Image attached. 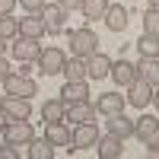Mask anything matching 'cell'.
<instances>
[{
    "instance_id": "6da1fadb",
    "label": "cell",
    "mask_w": 159,
    "mask_h": 159,
    "mask_svg": "<svg viewBox=\"0 0 159 159\" xmlns=\"http://www.w3.org/2000/svg\"><path fill=\"white\" fill-rule=\"evenodd\" d=\"M130 137H137L143 147H147V153L156 156L159 153V118L156 115H140L134 121V134Z\"/></svg>"
},
{
    "instance_id": "7a4b0ae2",
    "label": "cell",
    "mask_w": 159,
    "mask_h": 159,
    "mask_svg": "<svg viewBox=\"0 0 159 159\" xmlns=\"http://www.w3.org/2000/svg\"><path fill=\"white\" fill-rule=\"evenodd\" d=\"M92 51H99V38L89 25H80L70 32V54L73 57H89Z\"/></svg>"
},
{
    "instance_id": "3957f363",
    "label": "cell",
    "mask_w": 159,
    "mask_h": 159,
    "mask_svg": "<svg viewBox=\"0 0 159 159\" xmlns=\"http://www.w3.org/2000/svg\"><path fill=\"white\" fill-rule=\"evenodd\" d=\"M38 16H42L48 35H61L64 29H67V16H70V13L64 10L61 3H48V0H45V7L38 10Z\"/></svg>"
},
{
    "instance_id": "277c9868",
    "label": "cell",
    "mask_w": 159,
    "mask_h": 159,
    "mask_svg": "<svg viewBox=\"0 0 159 159\" xmlns=\"http://www.w3.org/2000/svg\"><path fill=\"white\" fill-rule=\"evenodd\" d=\"M0 86H3V92H7V96H22V99L38 96L35 80H32V76H25V73H16V70H10V73H7V80H3Z\"/></svg>"
},
{
    "instance_id": "5b68a950",
    "label": "cell",
    "mask_w": 159,
    "mask_h": 159,
    "mask_svg": "<svg viewBox=\"0 0 159 159\" xmlns=\"http://www.w3.org/2000/svg\"><path fill=\"white\" fill-rule=\"evenodd\" d=\"M124 89H127L124 99H127V105H134V108H147V105L153 102V96H156V86H150L143 76H134Z\"/></svg>"
},
{
    "instance_id": "8992f818",
    "label": "cell",
    "mask_w": 159,
    "mask_h": 159,
    "mask_svg": "<svg viewBox=\"0 0 159 159\" xmlns=\"http://www.w3.org/2000/svg\"><path fill=\"white\" fill-rule=\"evenodd\" d=\"M96 140H99L96 121L73 124V130H70V147H67V150H89V147H96Z\"/></svg>"
},
{
    "instance_id": "52a82bcc",
    "label": "cell",
    "mask_w": 159,
    "mask_h": 159,
    "mask_svg": "<svg viewBox=\"0 0 159 159\" xmlns=\"http://www.w3.org/2000/svg\"><path fill=\"white\" fill-rule=\"evenodd\" d=\"M38 70H42L45 76H57L64 70V61H67V54H64L61 48H42L38 51Z\"/></svg>"
},
{
    "instance_id": "ba28073f",
    "label": "cell",
    "mask_w": 159,
    "mask_h": 159,
    "mask_svg": "<svg viewBox=\"0 0 159 159\" xmlns=\"http://www.w3.org/2000/svg\"><path fill=\"white\" fill-rule=\"evenodd\" d=\"M0 108L10 121H25V118H32V99H22V96H3L0 102Z\"/></svg>"
},
{
    "instance_id": "9c48e42d",
    "label": "cell",
    "mask_w": 159,
    "mask_h": 159,
    "mask_svg": "<svg viewBox=\"0 0 159 159\" xmlns=\"http://www.w3.org/2000/svg\"><path fill=\"white\" fill-rule=\"evenodd\" d=\"M0 134H3V140L16 143V147H25V143L35 137V127H32L29 118H25V121H7V127L0 130Z\"/></svg>"
},
{
    "instance_id": "30bf717a",
    "label": "cell",
    "mask_w": 159,
    "mask_h": 159,
    "mask_svg": "<svg viewBox=\"0 0 159 159\" xmlns=\"http://www.w3.org/2000/svg\"><path fill=\"white\" fill-rule=\"evenodd\" d=\"M10 51H13V57H16L19 64H29V61H35V57H38L42 45H38V38L16 35V38H13V45H10Z\"/></svg>"
},
{
    "instance_id": "8fae6325",
    "label": "cell",
    "mask_w": 159,
    "mask_h": 159,
    "mask_svg": "<svg viewBox=\"0 0 159 159\" xmlns=\"http://www.w3.org/2000/svg\"><path fill=\"white\" fill-rule=\"evenodd\" d=\"M64 121H73V124H83V121H96V105H92L89 99L83 102H70V105H64Z\"/></svg>"
},
{
    "instance_id": "7c38bea8",
    "label": "cell",
    "mask_w": 159,
    "mask_h": 159,
    "mask_svg": "<svg viewBox=\"0 0 159 159\" xmlns=\"http://www.w3.org/2000/svg\"><path fill=\"white\" fill-rule=\"evenodd\" d=\"M57 99H61L64 105H70V102H83V99H89V83H86V80H64Z\"/></svg>"
},
{
    "instance_id": "4fadbf2b",
    "label": "cell",
    "mask_w": 159,
    "mask_h": 159,
    "mask_svg": "<svg viewBox=\"0 0 159 159\" xmlns=\"http://www.w3.org/2000/svg\"><path fill=\"white\" fill-rule=\"evenodd\" d=\"M83 61H86V80H105L108 70H111V57L102 54V51H92V54L83 57Z\"/></svg>"
},
{
    "instance_id": "5bb4252c",
    "label": "cell",
    "mask_w": 159,
    "mask_h": 159,
    "mask_svg": "<svg viewBox=\"0 0 159 159\" xmlns=\"http://www.w3.org/2000/svg\"><path fill=\"white\" fill-rule=\"evenodd\" d=\"M96 153H99L102 159H121V153H124V140L115 137V134H99V140H96Z\"/></svg>"
},
{
    "instance_id": "9a60e30c",
    "label": "cell",
    "mask_w": 159,
    "mask_h": 159,
    "mask_svg": "<svg viewBox=\"0 0 159 159\" xmlns=\"http://www.w3.org/2000/svg\"><path fill=\"white\" fill-rule=\"evenodd\" d=\"M127 108V99L121 96V92H102V96L96 99V111L99 115H118V111H124Z\"/></svg>"
},
{
    "instance_id": "2e32d148",
    "label": "cell",
    "mask_w": 159,
    "mask_h": 159,
    "mask_svg": "<svg viewBox=\"0 0 159 159\" xmlns=\"http://www.w3.org/2000/svg\"><path fill=\"white\" fill-rule=\"evenodd\" d=\"M45 140L51 147H70V127L67 121H48L45 124Z\"/></svg>"
},
{
    "instance_id": "e0dca14e",
    "label": "cell",
    "mask_w": 159,
    "mask_h": 159,
    "mask_svg": "<svg viewBox=\"0 0 159 159\" xmlns=\"http://www.w3.org/2000/svg\"><path fill=\"white\" fill-rule=\"evenodd\" d=\"M102 19H105V25H108L111 32H124V29H127V10H124L121 3H115V0L108 3V10H105Z\"/></svg>"
},
{
    "instance_id": "ac0fdd59",
    "label": "cell",
    "mask_w": 159,
    "mask_h": 159,
    "mask_svg": "<svg viewBox=\"0 0 159 159\" xmlns=\"http://www.w3.org/2000/svg\"><path fill=\"white\" fill-rule=\"evenodd\" d=\"M108 76H111L115 83L124 89V86L130 83V80L137 76V67H134L130 61H124V57H121V61H111V70H108Z\"/></svg>"
},
{
    "instance_id": "d6986e66",
    "label": "cell",
    "mask_w": 159,
    "mask_h": 159,
    "mask_svg": "<svg viewBox=\"0 0 159 159\" xmlns=\"http://www.w3.org/2000/svg\"><path fill=\"white\" fill-rule=\"evenodd\" d=\"M19 35H25V38H42L45 35L42 16H38V13H25V16L19 19Z\"/></svg>"
},
{
    "instance_id": "ffe728a7",
    "label": "cell",
    "mask_w": 159,
    "mask_h": 159,
    "mask_svg": "<svg viewBox=\"0 0 159 159\" xmlns=\"http://www.w3.org/2000/svg\"><path fill=\"white\" fill-rule=\"evenodd\" d=\"M108 134H115V137H121V140H127L130 134H134V121L124 115V111H118V115H108Z\"/></svg>"
},
{
    "instance_id": "44dd1931",
    "label": "cell",
    "mask_w": 159,
    "mask_h": 159,
    "mask_svg": "<svg viewBox=\"0 0 159 159\" xmlns=\"http://www.w3.org/2000/svg\"><path fill=\"white\" fill-rule=\"evenodd\" d=\"M134 67H137V76H143L150 86L159 83V64H156V57H140Z\"/></svg>"
},
{
    "instance_id": "7402d4cb",
    "label": "cell",
    "mask_w": 159,
    "mask_h": 159,
    "mask_svg": "<svg viewBox=\"0 0 159 159\" xmlns=\"http://www.w3.org/2000/svg\"><path fill=\"white\" fill-rule=\"evenodd\" d=\"M25 147H29V150H25V153H29V159H51V156H54V147H51L45 137H42V140H38V137H32L29 143H25Z\"/></svg>"
},
{
    "instance_id": "603a6c76",
    "label": "cell",
    "mask_w": 159,
    "mask_h": 159,
    "mask_svg": "<svg viewBox=\"0 0 159 159\" xmlns=\"http://www.w3.org/2000/svg\"><path fill=\"white\" fill-rule=\"evenodd\" d=\"M61 73H64V80H86V61L83 57H67Z\"/></svg>"
},
{
    "instance_id": "cb8c5ba5",
    "label": "cell",
    "mask_w": 159,
    "mask_h": 159,
    "mask_svg": "<svg viewBox=\"0 0 159 159\" xmlns=\"http://www.w3.org/2000/svg\"><path fill=\"white\" fill-rule=\"evenodd\" d=\"M111 0H83L80 3V13H83L86 19H102L105 16V10H108Z\"/></svg>"
},
{
    "instance_id": "d4e9b609",
    "label": "cell",
    "mask_w": 159,
    "mask_h": 159,
    "mask_svg": "<svg viewBox=\"0 0 159 159\" xmlns=\"http://www.w3.org/2000/svg\"><path fill=\"white\" fill-rule=\"evenodd\" d=\"M42 118L45 121H64V102L61 99H48L42 105Z\"/></svg>"
},
{
    "instance_id": "484cf974",
    "label": "cell",
    "mask_w": 159,
    "mask_h": 159,
    "mask_svg": "<svg viewBox=\"0 0 159 159\" xmlns=\"http://www.w3.org/2000/svg\"><path fill=\"white\" fill-rule=\"evenodd\" d=\"M16 35H19V19H13V13H7V16H0V38H7V42H13Z\"/></svg>"
},
{
    "instance_id": "4316f807",
    "label": "cell",
    "mask_w": 159,
    "mask_h": 159,
    "mask_svg": "<svg viewBox=\"0 0 159 159\" xmlns=\"http://www.w3.org/2000/svg\"><path fill=\"white\" fill-rule=\"evenodd\" d=\"M137 48H140L143 57H159V38H156V35H147V32H143L140 42H137Z\"/></svg>"
},
{
    "instance_id": "83f0119b",
    "label": "cell",
    "mask_w": 159,
    "mask_h": 159,
    "mask_svg": "<svg viewBox=\"0 0 159 159\" xmlns=\"http://www.w3.org/2000/svg\"><path fill=\"white\" fill-rule=\"evenodd\" d=\"M143 32H147V35H156L159 32V13L156 10H150L147 16H143Z\"/></svg>"
},
{
    "instance_id": "f1b7e54d",
    "label": "cell",
    "mask_w": 159,
    "mask_h": 159,
    "mask_svg": "<svg viewBox=\"0 0 159 159\" xmlns=\"http://www.w3.org/2000/svg\"><path fill=\"white\" fill-rule=\"evenodd\" d=\"M0 159H19V147H16V143H3V147H0Z\"/></svg>"
},
{
    "instance_id": "f546056e",
    "label": "cell",
    "mask_w": 159,
    "mask_h": 159,
    "mask_svg": "<svg viewBox=\"0 0 159 159\" xmlns=\"http://www.w3.org/2000/svg\"><path fill=\"white\" fill-rule=\"evenodd\" d=\"M16 3H19L25 13H38V10L45 7V0H16Z\"/></svg>"
},
{
    "instance_id": "4dcf8cb0",
    "label": "cell",
    "mask_w": 159,
    "mask_h": 159,
    "mask_svg": "<svg viewBox=\"0 0 159 159\" xmlns=\"http://www.w3.org/2000/svg\"><path fill=\"white\" fill-rule=\"evenodd\" d=\"M57 3H61L64 10H67V13H76V10H80V3H83V0H57Z\"/></svg>"
},
{
    "instance_id": "1f68e13d",
    "label": "cell",
    "mask_w": 159,
    "mask_h": 159,
    "mask_svg": "<svg viewBox=\"0 0 159 159\" xmlns=\"http://www.w3.org/2000/svg\"><path fill=\"white\" fill-rule=\"evenodd\" d=\"M13 7H16V0H0V16H7V13H13Z\"/></svg>"
},
{
    "instance_id": "d6a6232c",
    "label": "cell",
    "mask_w": 159,
    "mask_h": 159,
    "mask_svg": "<svg viewBox=\"0 0 159 159\" xmlns=\"http://www.w3.org/2000/svg\"><path fill=\"white\" fill-rule=\"evenodd\" d=\"M7 73H10V64H7V57H3V54H0V83L7 80Z\"/></svg>"
},
{
    "instance_id": "836d02e7",
    "label": "cell",
    "mask_w": 159,
    "mask_h": 159,
    "mask_svg": "<svg viewBox=\"0 0 159 159\" xmlns=\"http://www.w3.org/2000/svg\"><path fill=\"white\" fill-rule=\"evenodd\" d=\"M7 121H10V118L3 115V108H0V130H3V127H7Z\"/></svg>"
},
{
    "instance_id": "e575fe53",
    "label": "cell",
    "mask_w": 159,
    "mask_h": 159,
    "mask_svg": "<svg viewBox=\"0 0 159 159\" xmlns=\"http://www.w3.org/2000/svg\"><path fill=\"white\" fill-rule=\"evenodd\" d=\"M0 54H7V38H0Z\"/></svg>"
},
{
    "instance_id": "d590c367",
    "label": "cell",
    "mask_w": 159,
    "mask_h": 159,
    "mask_svg": "<svg viewBox=\"0 0 159 159\" xmlns=\"http://www.w3.org/2000/svg\"><path fill=\"white\" fill-rule=\"evenodd\" d=\"M156 7H159V0H150V10H156Z\"/></svg>"
}]
</instances>
